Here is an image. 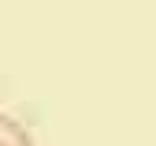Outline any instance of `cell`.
<instances>
[{"label": "cell", "instance_id": "1", "mask_svg": "<svg viewBox=\"0 0 156 146\" xmlns=\"http://www.w3.org/2000/svg\"><path fill=\"white\" fill-rule=\"evenodd\" d=\"M0 146H33L29 133L7 114H0Z\"/></svg>", "mask_w": 156, "mask_h": 146}]
</instances>
